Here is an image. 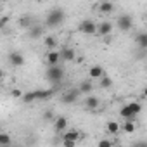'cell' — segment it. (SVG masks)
Listing matches in <instances>:
<instances>
[{"instance_id":"17","label":"cell","mask_w":147,"mask_h":147,"mask_svg":"<svg viewBox=\"0 0 147 147\" xmlns=\"http://www.w3.org/2000/svg\"><path fill=\"white\" fill-rule=\"evenodd\" d=\"M28 35H30V38H33V40H36V38H42V35H43V28L35 24L33 28H30V30H28Z\"/></svg>"},{"instance_id":"26","label":"cell","mask_w":147,"mask_h":147,"mask_svg":"<svg viewBox=\"0 0 147 147\" xmlns=\"http://www.w3.org/2000/svg\"><path fill=\"white\" fill-rule=\"evenodd\" d=\"M128 107H130V111H131V114H133V116H137V114L142 111V106H140L138 102H130V104H128Z\"/></svg>"},{"instance_id":"25","label":"cell","mask_w":147,"mask_h":147,"mask_svg":"<svg viewBox=\"0 0 147 147\" xmlns=\"http://www.w3.org/2000/svg\"><path fill=\"white\" fill-rule=\"evenodd\" d=\"M135 123L131 121V119H128V121H125V125H123V130H125V133H133L135 131Z\"/></svg>"},{"instance_id":"16","label":"cell","mask_w":147,"mask_h":147,"mask_svg":"<svg viewBox=\"0 0 147 147\" xmlns=\"http://www.w3.org/2000/svg\"><path fill=\"white\" fill-rule=\"evenodd\" d=\"M78 90L83 94V95H90L92 94V90H94V85L88 82V80H83L82 83H80V87H78Z\"/></svg>"},{"instance_id":"2","label":"cell","mask_w":147,"mask_h":147,"mask_svg":"<svg viewBox=\"0 0 147 147\" xmlns=\"http://www.w3.org/2000/svg\"><path fill=\"white\" fill-rule=\"evenodd\" d=\"M45 78L55 85H59L64 78V69L61 66H49V69L45 71Z\"/></svg>"},{"instance_id":"31","label":"cell","mask_w":147,"mask_h":147,"mask_svg":"<svg viewBox=\"0 0 147 147\" xmlns=\"http://www.w3.org/2000/svg\"><path fill=\"white\" fill-rule=\"evenodd\" d=\"M62 145L64 147H75L76 142H73V140H62Z\"/></svg>"},{"instance_id":"22","label":"cell","mask_w":147,"mask_h":147,"mask_svg":"<svg viewBox=\"0 0 147 147\" xmlns=\"http://www.w3.org/2000/svg\"><path fill=\"white\" fill-rule=\"evenodd\" d=\"M119 123H116V121H109L107 123V131L111 133V135H118V131H119Z\"/></svg>"},{"instance_id":"15","label":"cell","mask_w":147,"mask_h":147,"mask_svg":"<svg viewBox=\"0 0 147 147\" xmlns=\"http://www.w3.org/2000/svg\"><path fill=\"white\" fill-rule=\"evenodd\" d=\"M135 42H137L138 49H142V50H147V31H144V33H138V35L135 36Z\"/></svg>"},{"instance_id":"6","label":"cell","mask_w":147,"mask_h":147,"mask_svg":"<svg viewBox=\"0 0 147 147\" xmlns=\"http://www.w3.org/2000/svg\"><path fill=\"white\" fill-rule=\"evenodd\" d=\"M111 33H113V24H111L109 21L99 23V26H97V35H99V36L106 38V36H111Z\"/></svg>"},{"instance_id":"30","label":"cell","mask_w":147,"mask_h":147,"mask_svg":"<svg viewBox=\"0 0 147 147\" xmlns=\"http://www.w3.org/2000/svg\"><path fill=\"white\" fill-rule=\"evenodd\" d=\"M11 95H12L14 99H23V95H24V94H23V92H21L19 88H12V92H11Z\"/></svg>"},{"instance_id":"18","label":"cell","mask_w":147,"mask_h":147,"mask_svg":"<svg viewBox=\"0 0 147 147\" xmlns=\"http://www.w3.org/2000/svg\"><path fill=\"white\" fill-rule=\"evenodd\" d=\"M99 11L102 14H111L114 11V4H111V2H100L99 4Z\"/></svg>"},{"instance_id":"20","label":"cell","mask_w":147,"mask_h":147,"mask_svg":"<svg viewBox=\"0 0 147 147\" xmlns=\"http://www.w3.org/2000/svg\"><path fill=\"white\" fill-rule=\"evenodd\" d=\"M0 145H2V147H9L11 145V135L7 131L0 133Z\"/></svg>"},{"instance_id":"13","label":"cell","mask_w":147,"mask_h":147,"mask_svg":"<svg viewBox=\"0 0 147 147\" xmlns=\"http://www.w3.org/2000/svg\"><path fill=\"white\" fill-rule=\"evenodd\" d=\"M62 140H73V142H78V140H80V131L75 130V128H71V130H67V131L62 135Z\"/></svg>"},{"instance_id":"12","label":"cell","mask_w":147,"mask_h":147,"mask_svg":"<svg viewBox=\"0 0 147 147\" xmlns=\"http://www.w3.org/2000/svg\"><path fill=\"white\" fill-rule=\"evenodd\" d=\"M36 92V100H49L54 95V88H42V90H35Z\"/></svg>"},{"instance_id":"33","label":"cell","mask_w":147,"mask_h":147,"mask_svg":"<svg viewBox=\"0 0 147 147\" xmlns=\"http://www.w3.org/2000/svg\"><path fill=\"white\" fill-rule=\"evenodd\" d=\"M133 147H147V144H144V142H140V144H135Z\"/></svg>"},{"instance_id":"10","label":"cell","mask_w":147,"mask_h":147,"mask_svg":"<svg viewBox=\"0 0 147 147\" xmlns=\"http://www.w3.org/2000/svg\"><path fill=\"white\" fill-rule=\"evenodd\" d=\"M67 126V118L66 116H57L55 121H54V130L59 133V131H64Z\"/></svg>"},{"instance_id":"14","label":"cell","mask_w":147,"mask_h":147,"mask_svg":"<svg viewBox=\"0 0 147 147\" xmlns=\"http://www.w3.org/2000/svg\"><path fill=\"white\" fill-rule=\"evenodd\" d=\"M75 57H76V52L73 50V49H69V47H66V49L61 50V59L62 61H75Z\"/></svg>"},{"instance_id":"32","label":"cell","mask_w":147,"mask_h":147,"mask_svg":"<svg viewBox=\"0 0 147 147\" xmlns=\"http://www.w3.org/2000/svg\"><path fill=\"white\" fill-rule=\"evenodd\" d=\"M7 21H9V19H7V16H4L2 19H0V28H5V24H7Z\"/></svg>"},{"instance_id":"9","label":"cell","mask_w":147,"mask_h":147,"mask_svg":"<svg viewBox=\"0 0 147 147\" xmlns=\"http://www.w3.org/2000/svg\"><path fill=\"white\" fill-rule=\"evenodd\" d=\"M99 106H100V100H99V97H94V95H88V97L85 99V107H87V109H88L90 113H95Z\"/></svg>"},{"instance_id":"23","label":"cell","mask_w":147,"mask_h":147,"mask_svg":"<svg viewBox=\"0 0 147 147\" xmlns=\"http://www.w3.org/2000/svg\"><path fill=\"white\" fill-rule=\"evenodd\" d=\"M19 24H21V28H33V21H31V18L30 16H23L21 19H19Z\"/></svg>"},{"instance_id":"27","label":"cell","mask_w":147,"mask_h":147,"mask_svg":"<svg viewBox=\"0 0 147 147\" xmlns=\"http://www.w3.org/2000/svg\"><path fill=\"white\" fill-rule=\"evenodd\" d=\"M100 87H102V88H111V87H113V80L104 75V76L100 78Z\"/></svg>"},{"instance_id":"29","label":"cell","mask_w":147,"mask_h":147,"mask_svg":"<svg viewBox=\"0 0 147 147\" xmlns=\"http://www.w3.org/2000/svg\"><path fill=\"white\" fill-rule=\"evenodd\" d=\"M97 147H113V142H111V138H102L97 142Z\"/></svg>"},{"instance_id":"11","label":"cell","mask_w":147,"mask_h":147,"mask_svg":"<svg viewBox=\"0 0 147 147\" xmlns=\"http://www.w3.org/2000/svg\"><path fill=\"white\" fill-rule=\"evenodd\" d=\"M88 75H90V78H94V80H100V78L104 76V67H102V66H99V64H95V66H92V67H90Z\"/></svg>"},{"instance_id":"35","label":"cell","mask_w":147,"mask_h":147,"mask_svg":"<svg viewBox=\"0 0 147 147\" xmlns=\"http://www.w3.org/2000/svg\"><path fill=\"white\" fill-rule=\"evenodd\" d=\"M145 21H147V16H145Z\"/></svg>"},{"instance_id":"7","label":"cell","mask_w":147,"mask_h":147,"mask_svg":"<svg viewBox=\"0 0 147 147\" xmlns=\"http://www.w3.org/2000/svg\"><path fill=\"white\" fill-rule=\"evenodd\" d=\"M61 62V52L59 50H49L47 52V64L49 66H59Z\"/></svg>"},{"instance_id":"1","label":"cell","mask_w":147,"mask_h":147,"mask_svg":"<svg viewBox=\"0 0 147 147\" xmlns=\"http://www.w3.org/2000/svg\"><path fill=\"white\" fill-rule=\"evenodd\" d=\"M62 21H64V11L61 7H55V9L49 11V14L45 18V24L49 28H57V26L62 24Z\"/></svg>"},{"instance_id":"21","label":"cell","mask_w":147,"mask_h":147,"mask_svg":"<svg viewBox=\"0 0 147 147\" xmlns=\"http://www.w3.org/2000/svg\"><path fill=\"white\" fill-rule=\"evenodd\" d=\"M24 104H31V102H35L36 100V92H26L24 95H23V99H21Z\"/></svg>"},{"instance_id":"8","label":"cell","mask_w":147,"mask_h":147,"mask_svg":"<svg viewBox=\"0 0 147 147\" xmlns=\"http://www.w3.org/2000/svg\"><path fill=\"white\" fill-rule=\"evenodd\" d=\"M9 62L14 66V67H19L24 64V55L21 52H11L9 54Z\"/></svg>"},{"instance_id":"3","label":"cell","mask_w":147,"mask_h":147,"mask_svg":"<svg viewBox=\"0 0 147 147\" xmlns=\"http://www.w3.org/2000/svg\"><path fill=\"white\" fill-rule=\"evenodd\" d=\"M97 26H99V24H95V21H92V19H83V21L78 24V31L83 33V35H95V33H97Z\"/></svg>"},{"instance_id":"19","label":"cell","mask_w":147,"mask_h":147,"mask_svg":"<svg viewBox=\"0 0 147 147\" xmlns=\"http://www.w3.org/2000/svg\"><path fill=\"white\" fill-rule=\"evenodd\" d=\"M43 43H45V47H47V49L55 50V47H57V38H55V36H45Z\"/></svg>"},{"instance_id":"4","label":"cell","mask_w":147,"mask_h":147,"mask_svg":"<svg viewBox=\"0 0 147 147\" xmlns=\"http://www.w3.org/2000/svg\"><path fill=\"white\" fill-rule=\"evenodd\" d=\"M116 24H118V28L121 31H130L133 28V19H131L130 14H121L118 18V21H116Z\"/></svg>"},{"instance_id":"5","label":"cell","mask_w":147,"mask_h":147,"mask_svg":"<svg viewBox=\"0 0 147 147\" xmlns=\"http://www.w3.org/2000/svg\"><path fill=\"white\" fill-rule=\"evenodd\" d=\"M82 95V92L78 90V88H73V90H69V92H66L64 95H62V104H73V102H76L78 100V97Z\"/></svg>"},{"instance_id":"34","label":"cell","mask_w":147,"mask_h":147,"mask_svg":"<svg viewBox=\"0 0 147 147\" xmlns=\"http://www.w3.org/2000/svg\"><path fill=\"white\" fill-rule=\"evenodd\" d=\"M142 95H144V99H147V87L144 88V92H142Z\"/></svg>"},{"instance_id":"28","label":"cell","mask_w":147,"mask_h":147,"mask_svg":"<svg viewBox=\"0 0 147 147\" xmlns=\"http://www.w3.org/2000/svg\"><path fill=\"white\" fill-rule=\"evenodd\" d=\"M43 119H45V121H55V116H54L52 109H47V111L43 113Z\"/></svg>"},{"instance_id":"24","label":"cell","mask_w":147,"mask_h":147,"mask_svg":"<svg viewBox=\"0 0 147 147\" xmlns=\"http://www.w3.org/2000/svg\"><path fill=\"white\" fill-rule=\"evenodd\" d=\"M119 116H121V118H125V119H126V121H128V119H131V118H133V114H131V111H130V107H128V104H126V106H123V107H121V111H119Z\"/></svg>"}]
</instances>
